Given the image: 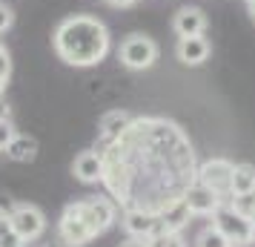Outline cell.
<instances>
[{"label": "cell", "instance_id": "6da1fadb", "mask_svg": "<svg viewBox=\"0 0 255 247\" xmlns=\"http://www.w3.org/2000/svg\"><path fill=\"white\" fill-rule=\"evenodd\" d=\"M104 181L127 210L158 213L184 199L195 181V155L178 124L163 118H132L124 135L104 144Z\"/></svg>", "mask_w": 255, "mask_h": 247}, {"label": "cell", "instance_id": "7a4b0ae2", "mask_svg": "<svg viewBox=\"0 0 255 247\" xmlns=\"http://www.w3.org/2000/svg\"><path fill=\"white\" fill-rule=\"evenodd\" d=\"M55 52L69 66H95L109 55V29L92 14L63 17L55 29Z\"/></svg>", "mask_w": 255, "mask_h": 247}, {"label": "cell", "instance_id": "3957f363", "mask_svg": "<svg viewBox=\"0 0 255 247\" xmlns=\"http://www.w3.org/2000/svg\"><path fill=\"white\" fill-rule=\"evenodd\" d=\"M212 227L227 236L232 247L255 245V224L250 222V219H244L241 213L235 210L232 204H227V201L212 213Z\"/></svg>", "mask_w": 255, "mask_h": 247}, {"label": "cell", "instance_id": "277c9868", "mask_svg": "<svg viewBox=\"0 0 255 247\" xmlns=\"http://www.w3.org/2000/svg\"><path fill=\"white\" fill-rule=\"evenodd\" d=\"M66 210L75 216V219H81L83 227L95 236L106 233L112 224H115V204L109 199H86V201H75V204H69Z\"/></svg>", "mask_w": 255, "mask_h": 247}, {"label": "cell", "instance_id": "5b68a950", "mask_svg": "<svg viewBox=\"0 0 255 247\" xmlns=\"http://www.w3.org/2000/svg\"><path fill=\"white\" fill-rule=\"evenodd\" d=\"M121 63L132 72L149 69L152 63L158 60V43L146 35H129L124 43H121V52H118Z\"/></svg>", "mask_w": 255, "mask_h": 247}, {"label": "cell", "instance_id": "8992f818", "mask_svg": "<svg viewBox=\"0 0 255 247\" xmlns=\"http://www.w3.org/2000/svg\"><path fill=\"white\" fill-rule=\"evenodd\" d=\"M232 170L235 164L227 158H209L195 170V181H201L204 187L212 193H218L221 199H230V184H232Z\"/></svg>", "mask_w": 255, "mask_h": 247}, {"label": "cell", "instance_id": "52a82bcc", "mask_svg": "<svg viewBox=\"0 0 255 247\" xmlns=\"http://www.w3.org/2000/svg\"><path fill=\"white\" fill-rule=\"evenodd\" d=\"M9 227H12L23 242H35L37 236L43 233L46 219H43V213L37 210V207H32V204H20V207H14V210L9 213Z\"/></svg>", "mask_w": 255, "mask_h": 247}, {"label": "cell", "instance_id": "ba28073f", "mask_svg": "<svg viewBox=\"0 0 255 247\" xmlns=\"http://www.w3.org/2000/svg\"><path fill=\"white\" fill-rule=\"evenodd\" d=\"M184 201H186V207H189L192 216H212V213L224 204V199H221L218 193H212L209 187H204L201 181H192V184L186 187Z\"/></svg>", "mask_w": 255, "mask_h": 247}, {"label": "cell", "instance_id": "9c48e42d", "mask_svg": "<svg viewBox=\"0 0 255 247\" xmlns=\"http://www.w3.org/2000/svg\"><path fill=\"white\" fill-rule=\"evenodd\" d=\"M124 230H127L132 239H152L155 233H161V219L155 213H146V210H127L124 213Z\"/></svg>", "mask_w": 255, "mask_h": 247}, {"label": "cell", "instance_id": "30bf717a", "mask_svg": "<svg viewBox=\"0 0 255 247\" xmlns=\"http://www.w3.org/2000/svg\"><path fill=\"white\" fill-rule=\"evenodd\" d=\"M209 52H212V46H209V40L204 35L178 37V46H175L178 60H181V63H186V66H201V63L209 58Z\"/></svg>", "mask_w": 255, "mask_h": 247}, {"label": "cell", "instance_id": "8fae6325", "mask_svg": "<svg viewBox=\"0 0 255 247\" xmlns=\"http://www.w3.org/2000/svg\"><path fill=\"white\" fill-rule=\"evenodd\" d=\"M172 29L178 37H186V35H204L207 29V14L195 9V6H184L181 12L175 14L172 20Z\"/></svg>", "mask_w": 255, "mask_h": 247}, {"label": "cell", "instance_id": "7c38bea8", "mask_svg": "<svg viewBox=\"0 0 255 247\" xmlns=\"http://www.w3.org/2000/svg\"><path fill=\"white\" fill-rule=\"evenodd\" d=\"M75 176L81 178L83 184H95V181H101L104 176V161H101V153H92V150H86L75 158Z\"/></svg>", "mask_w": 255, "mask_h": 247}, {"label": "cell", "instance_id": "4fadbf2b", "mask_svg": "<svg viewBox=\"0 0 255 247\" xmlns=\"http://www.w3.org/2000/svg\"><path fill=\"white\" fill-rule=\"evenodd\" d=\"M158 219H161V227H163V230H169V233H181L186 224H189L192 213H189V207H186L184 199H178V201H172L166 210L158 213Z\"/></svg>", "mask_w": 255, "mask_h": 247}, {"label": "cell", "instance_id": "5bb4252c", "mask_svg": "<svg viewBox=\"0 0 255 247\" xmlns=\"http://www.w3.org/2000/svg\"><path fill=\"white\" fill-rule=\"evenodd\" d=\"M129 124H132V115H129V112H121V109L106 112V115L101 118V138H104V144L121 138Z\"/></svg>", "mask_w": 255, "mask_h": 247}, {"label": "cell", "instance_id": "9a60e30c", "mask_svg": "<svg viewBox=\"0 0 255 247\" xmlns=\"http://www.w3.org/2000/svg\"><path fill=\"white\" fill-rule=\"evenodd\" d=\"M244 193H255V167L253 164H235V170H232L230 196H244Z\"/></svg>", "mask_w": 255, "mask_h": 247}, {"label": "cell", "instance_id": "2e32d148", "mask_svg": "<svg viewBox=\"0 0 255 247\" xmlns=\"http://www.w3.org/2000/svg\"><path fill=\"white\" fill-rule=\"evenodd\" d=\"M37 153V141L29 138V135H14L12 141L6 144V155L14 158V161H32Z\"/></svg>", "mask_w": 255, "mask_h": 247}, {"label": "cell", "instance_id": "e0dca14e", "mask_svg": "<svg viewBox=\"0 0 255 247\" xmlns=\"http://www.w3.org/2000/svg\"><path fill=\"white\" fill-rule=\"evenodd\" d=\"M230 204L235 207V210L241 213L244 219H250V222L255 224V193H244V196H230Z\"/></svg>", "mask_w": 255, "mask_h": 247}, {"label": "cell", "instance_id": "ac0fdd59", "mask_svg": "<svg viewBox=\"0 0 255 247\" xmlns=\"http://www.w3.org/2000/svg\"><path fill=\"white\" fill-rule=\"evenodd\" d=\"M149 247H186V242L181 239V233H169V230H161L155 233L152 239H146Z\"/></svg>", "mask_w": 255, "mask_h": 247}, {"label": "cell", "instance_id": "d6986e66", "mask_svg": "<svg viewBox=\"0 0 255 247\" xmlns=\"http://www.w3.org/2000/svg\"><path fill=\"white\" fill-rule=\"evenodd\" d=\"M198 247H232L230 239L221 233V230H215V227H207L204 233L198 236Z\"/></svg>", "mask_w": 255, "mask_h": 247}, {"label": "cell", "instance_id": "ffe728a7", "mask_svg": "<svg viewBox=\"0 0 255 247\" xmlns=\"http://www.w3.org/2000/svg\"><path fill=\"white\" fill-rule=\"evenodd\" d=\"M14 135H17V132H14L12 121H9V118H0V150H6V144L12 141Z\"/></svg>", "mask_w": 255, "mask_h": 247}, {"label": "cell", "instance_id": "44dd1931", "mask_svg": "<svg viewBox=\"0 0 255 247\" xmlns=\"http://www.w3.org/2000/svg\"><path fill=\"white\" fill-rule=\"evenodd\" d=\"M12 23H14V12H12V6L0 3V35H3L6 29H12Z\"/></svg>", "mask_w": 255, "mask_h": 247}, {"label": "cell", "instance_id": "7402d4cb", "mask_svg": "<svg viewBox=\"0 0 255 247\" xmlns=\"http://www.w3.org/2000/svg\"><path fill=\"white\" fill-rule=\"evenodd\" d=\"M23 245H26V242L14 233V230H9V233L0 236V247H23Z\"/></svg>", "mask_w": 255, "mask_h": 247}, {"label": "cell", "instance_id": "603a6c76", "mask_svg": "<svg viewBox=\"0 0 255 247\" xmlns=\"http://www.w3.org/2000/svg\"><path fill=\"white\" fill-rule=\"evenodd\" d=\"M109 6H115V9H129V6H135L138 0H106Z\"/></svg>", "mask_w": 255, "mask_h": 247}, {"label": "cell", "instance_id": "cb8c5ba5", "mask_svg": "<svg viewBox=\"0 0 255 247\" xmlns=\"http://www.w3.org/2000/svg\"><path fill=\"white\" fill-rule=\"evenodd\" d=\"M12 227H9V213H0V236L3 233H9Z\"/></svg>", "mask_w": 255, "mask_h": 247}, {"label": "cell", "instance_id": "d4e9b609", "mask_svg": "<svg viewBox=\"0 0 255 247\" xmlns=\"http://www.w3.org/2000/svg\"><path fill=\"white\" fill-rule=\"evenodd\" d=\"M124 247H149V245H146L143 239H132V242H127V245H124Z\"/></svg>", "mask_w": 255, "mask_h": 247}, {"label": "cell", "instance_id": "484cf974", "mask_svg": "<svg viewBox=\"0 0 255 247\" xmlns=\"http://www.w3.org/2000/svg\"><path fill=\"white\" fill-rule=\"evenodd\" d=\"M250 14H253V20H255V0H250Z\"/></svg>", "mask_w": 255, "mask_h": 247}, {"label": "cell", "instance_id": "4316f807", "mask_svg": "<svg viewBox=\"0 0 255 247\" xmlns=\"http://www.w3.org/2000/svg\"><path fill=\"white\" fill-rule=\"evenodd\" d=\"M247 3H250V0H247Z\"/></svg>", "mask_w": 255, "mask_h": 247}]
</instances>
